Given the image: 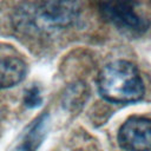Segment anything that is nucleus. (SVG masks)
I'll return each mask as SVG.
<instances>
[{
    "instance_id": "f257e3e1",
    "label": "nucleus",
    "mask_w": 151,
    "mask_h": 151,
    "mask_svg": "<svg viewBox=\"0 0 151 151\" xmlns=\"http://www.w3.org/2000/svg\"><path fill=\"white\" fill-rule=\"evenodd\" d=\"M78 14L76 0H35L18 9L15 21L21 29L50 31L72 25Z\"/></svg>"
},
{
    "instance_id": "f03ea898",
    "label": "nucleus",
    "mask_w": 151,
    "mask_h": 151,
    "mask_svg": "<svg viewBox=\"0 0 151 151\" xmlns=\"http://www.w3.org/2000/svg\"><path fill=\"white\" fill-rule=\"evenodd\" d=\"M98 91L111 103H133L144 96V83L137 67L126 60H116L100 71Z\"/></svg>"
},
{
    "instance_id": "7ed1b4c3",
    "label": "nucleus",
    "mask_w": 151,
    "mask_h": 151,
    "mask_svg": "<svg viewBox=\"0 0 151 151\" xmlns=\"http://www.w3.org/2000/svg\"><path fill=\"white\" fill-rule=\"evenodd\" d=\"M104 17L119 29L140 33L147 27V19L142 17L134 0H105L101 6Z\"/></svg>"
},
{
    "instance_id": "20e7f679",
    "label": "nucleus",
    "mask_w": 151,
    "mask_h": 151,
    "mask_svg": "<svg viewBox=\"0 0 151 151\" xmlns=\"http://www.w3.org/2000/svg\"><path fill=\"white\" fill-rule=\"evenodd\" d=\"M118 143L126 151H151V119L129 118L119 129Z\"/></svg>"
},
{
    "instance_id": "39448f33",
    "label": "nucleus",
    "mask_w": 151,
    "mask_h": 151,
    "mask_svg": "<svg viewBox=\"0 0 151 151\" xmlns=\"http://www.w3.org/2000/svg\"><path fill=\"white\" fill-rule=\"evenodd\" d=\"M26 64L19 58L6 57L0 59V90L19 84L26 74Z\"/></svg>"
},
{
    "instance_id": "423d86ee",
    "label": "nucleus",
    "mask_w": 151,
    "mask_h": 151,
    "mask_svg": "<svg viewBox=\"0 0 151 151\" xmlns=\"http://www.w3.org/2000/svg\"><path fill=\"white\" fill-rule=\"evenodd\" d=\"M25 103L28 107H35L41 103L39 90L37 87H32L29 91H27L26 97H25Z\"/></svg>"
}]
</instances>
